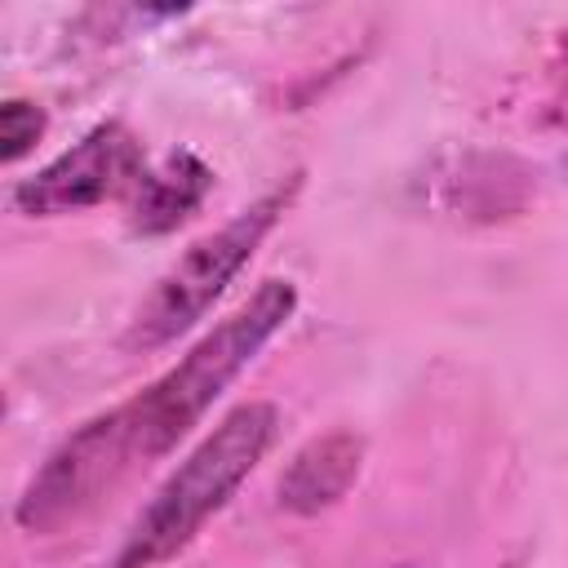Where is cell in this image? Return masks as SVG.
Segmentation results:
<instances>
[{"mask_svg":"<svg viewBox=\"0 0 568 568\" xmlns=\"http://www.w3.org/2000/svg\"><path fill=\"white\" fill-rule=\"evenodd\" d=\"M297 186H302V173H288V182L271 186L248 209H240L231 222H222L213 235L195 240L155 280L146 302L133 311V320L124 328V346L129 351H155V346H169L173 337H182L191 324H200L209 315V306L226 293V284L248 266V257L271 235V226L284 217Z\"/></svg>","mask_w":568,"mask_h":568,"instance_id":"3957f363","label":"cell"},{"mask_svg":"<svg viewBox=\"0 0 568 568\" xmlns=\"http://www.w3.org/2000/svg\"><path fill=\"white\" fill-rule=\"evenodd\" d=\"M364 470V439L355 430H328L302 444L275 484V506L288 515H320L337 506Z\"/></svg>","mask_w":568,"mask_h":568,"instance_id":"8992f818","label":"cell"},{"mask_svg":"<svg viewBox=\"0 0 568 568\" xmlns=\"http://www.w3.org/2000/svg\"><path fill=\"white\" fill-rule=\"evenodd\" d=\"M146 173L142 142L129 124L102 120L93 124L75 146H67L58 160H49L40 173L22 178L13 186V209L27 217H58L93 209L129 186H138Z\"/></svg>","mask_w":568,"mask_h":568,"instance_id":"5b68a950","label":"cell"},{"mask_svg":"<svg viewBox=\"0 0 568 568\" xmlns=\"http://www.w3.org/2000/svg\"><path fill=\"white\" fill-rule=\"evenodd\" d=\"M506 568H519V564H506Z\"/></svg>","mask_w":568,"mask_h":568,"instance_id":"30bf717a","label":"cell"},{"mask_svg":"<svg viewBox=\"0 0 568 568\" xmlns=\"http://www.w3.org/2000/svg\"><path fill=\"white\" fill-rule=\"evenodd\" d=\"M275 426H280V413L266 399H248L231 408L155 488V497L142 506V515L133 519L124 546L106 568H155L173 559L266 457Z\"/></svg>","mask_w":568,"mask_h":568,"instance_id":"7a4b0ae2","label":"cell"},{"mask_svg":"<svg viewBox=\"0 0 568 568\" xmlns=\"http://www.w3.org/2000/svg\"><path fill=\"white\" fill-rule=\"evenodd\" d=\"M395 568H417V564H395Z\"/></svg>","mask_w":568,"mask_h":568,"instance_id":"9c48e42d","label":"cell"},{"mask_svg":"<svg viewBox=\"0 0 568 568\" xmlns=\"http://www.w3.org/2000/svg\"><path fill=\"white\" fill-rule=\"evenodd\" d=\"M138 462L142 457H138V444H133V430L120 404L89 417L27 479L13 506L18 528H27L31 537L62 532L67 524L84 519Z\"/></svg>","mask_w":568,"mask_h":568,"instance_id":"277c9868","label":"cell"},{"mask_svg":"<svg viewBox=\"0 0 568 568\" xmlns=\"http://www.w3.org/2000/svg\"><path fill=\"white\" fill-rule=\"evenodd\" d=\"M297 288L293 280H262L257 293L231 311L213 333H204L164 377H155L146 390L124 399V417L138 444L142 462L164 457L209 408L213 399L257 359V351L293 320Z\"/></svg>","mask_w":568,"mask_h":568,"instance_id":"6da1fadb","label":"cell"},{"mask_svg":"<svg viewBox=\"0 0 568 568\" xmlns=\"http://www.w3.org/2000/svg\"><path fill=\"white\" fill-rule=\"evenodd\" d=\"M209 191H213V169L195 151H173L155 169H146L142 182L133 186L129 226L138 235H164L178 222H186Z\"/></svg>","mask_w":568,"mask_h":568,"instance_id":"52a82bcc","label":"cell"},{"mask_svg":"<svg viewBox=\"0 0 568 568\" xmlns=\"http://www.w3.org/2000/svg\"><path fill=\"white\" fill-rule=\"evenodd\" d=\"M44 124H49V115H44L36 102H27V98H4V102H0V160H4V164H18V160L40 142Z\"/></svg>","mask_w":568,"mask_h":568,"instance_id":"ba28073f","label":"cell"}]
</instances>
